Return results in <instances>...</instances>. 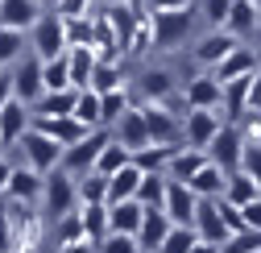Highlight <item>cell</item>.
<instances>
[{"mask_svg":"<svg viewBox=\"0 0 261 253\" xmlns=\"http://www.w3.org/2000/svg\"><path fill=\"white\" fill-rule=\"evenodd\" d=\"M253 5H257V9H261V0H253Z\"/></svg>","mask_w":261,"mask_h":253,"instance_id":"obj_59","label":"cell"},{"mask_svg":"<svg viewBox=\"0 0 261 253\" xmlns=\"http://www.w3.org/2000/svg\"><path fill=\"white\" fill-rule=\"evenodd\" d=\"M166 212L174 224H195V212H199V195H195L191 183L170 179V191H166Z\"/></svg>","mask_w":261,"mask_h":253,"instance_id":"obj_17","label":"cell"},{"mask_svg":"<svg viewBox=\"0 0 261 253\" xmlns=\"http://www.w3.org/2000/svg\"><path fill=\"white\" fill-rule=\"evenodd\" d=\"M241 133H245V141H261V112H249L241 120Z\"/></svg>","mask_w":261,"mask_h":253,"instance_id":"obj_48","label":"cell"},{"mask_svg":"<svg viewBox=\"0 0 261 253\" xmlns=\"http://www.w3.org/2000/svg\"><path fill=\"white\" fill-rule=\"evenodd\" d=\"M191 253H220V245H212V241H199V245H195Z\"/></svg>","mask_w":261,"mask_h":253,"instance_id":"obj_55","label":"cell"},{"mask_svg":"<svg viewBox=\"0 0 261 253\" xmlns=\"http://www.w3.org/2000/svg\"><path fill=\"white\" fill-rule=\"evenodd\" d=\"M13 166H17L13 158H9V154H0V195L9 191V179H13Z\"/></svg>","mask_w":261,"mask_h":253,"instance_id":"obj_53","label":"cell"},{"mask_svg":"<svg viewBox=\"0 0 261 253\" xmlns=\"http://www.w3.org/2000/svg\"><path fill=\"white\" fill-rule=\"evenodd\" d=\"M100 96H104V120H108V129H112V124L137 104V100H133V87H128V83L116 87V91H100Z\"/></svg>","mask_w":261,"mask_h":253,"instance_id":"obj_37","label":"cell"},{"mask_svg":"<svg viewBox=\"0 0 261 253\" xmlns=\"http://www.w3.org/2000/svg\"><path fill=\"white\" fill-rule=\"evenodd\" d=\"M182 104L187 108H220L224 112V83L212 71H199L187 87H182Z\"/></svg>","mask_w":261,"mask_h":253,"instance_id":"obj_11","label":"cell"},{"mask_svg":"<svg viewBox=\"0 0 261 253\" xmlns=\"http://www.w3.org/2000/svg\"><path fill=\"white\" fill-rule=\"evenodd\" d=\"M170 229H174V220H170V212H166V208H145V220H141V229H137L141 249L158 253V249H162V241L170 237Z\"/></svg>","mask_w":261,"mask_h":253,"instance_id":"obj_18","label":"cell"},{"mask_svg":"<svg viewBox=\"0 0 261 253\" xmlns=\"http://www.w3.org/2000/svg\"><path fill=\"white\" fill-rule=\"evenodd\" d=\"M257 21H261V9L253 5V0H232V13H228V34H237L241 42H253L257 34Z\"/></svg>","mask_w":261,"mask_h":253,"instance_id":"obj_23","label":"cell"},{"mask_svg":"<svg viewBox=\"0 0 261 253\" xmlns=\"http://www.w3.org/2000/svg\"><path fill=\"white\" fill-rule=\"evenodd\" d=\"M0 149H5V141H0Z\"/></svg>","mask_w":261,"mask_h":253,"instance_id":"obj_60","label":"cell"},{"mask_svg":"<svg viewBox=\"0 0 261 253\" xmlns=\"http://www.w3.org/2000/svg\"><path fill=\"white\" fill-rule=\"evenodd\" d=\"M207 158H212L216 166H224L228 174L241 170V162H245V133H241L237 120H224V129H220L216 141L207 145Z\"/></svg>","mask_w":261,"mask_h":253,"instance_id":"obj_9","label":"cell"},{"mask_svg":"<svg viewBox=\"0 0 261 253\" xmlns=\"http://www.w3.org/2000/svg\"><path fill=\"white\" fill-rule=\"evenodd\" d=\"M79 212H83V233H87V241L100 245V241L112 233V212H108V204H79Z\"/></svg>","mask_w":261,"mask_h":253,"instance_id":"obj_29","label":"cell"},{"mask_svg":"<svg viewBox=\"0 0 261 253\" xmlns=\"http://www.w3.org/2000/svg\"><path fill=\"white\" fill-rule=\"evenodd\" d=\"M237 46H241L237 34H228V29H207V34H199V38L191 42V58L199 62L203 71H216V67H220V62L232 54Z\"/></svg>","mask_w":261,"mask_h":253,"instance_id":"obj_7","label":"cell"},{"mask_svg":"<svg viewBox=\"0 0 261 253\" xmlns=\"http://www.w3.org/2000/svg\"><path fill=\"white\" fill-rule=\"evenodd\" d=\"M13 96H17V87H13V67H9V71H0V108H5Z\"/></svg>","mask_w":261,"mask_h":253,"instance_id":"obj_51","label":"cell"},{"mask_svg":"<svg viewBox=\"0 0 261 253\" xmlns=\"http://www.w3.org/2000/svg\"><path fill=\"white\" fill-rule=\"evenodd\" d=\"M199 5V17L207 29H224L228 25V13H232V0H195Z\"/></svg>","mask_w":261,"mask_h":253,"instance_id":"obj_42","label":"cell"},{"mask_svg":"<svg viewBox=\"0 0 261 253\" xmlns=\"http://www.w3.org/2000/svg\"><path fill=\"white\" fill-rule=\"evenodd\" d=\"M249 112H261V67L249 75Z\"/></svg>","mask_w":261,"mask_h":253,"instance_id":"obj_50","label":"cell"},{"mask_svg":"<svg viewBox=\"0 0 261 253\" xmlns=\"http://www.w3.org/2000/svg\"><path fill=\"white\" fill-rule=\"evenodd\" d=\"M174 149H178V145L149 141V145H141V149L133 154V162H137L141 170H166V166H170V158H174Z\"/></svg>","mask_w":261,"mask_h":253,"instance_id":"obj_35","label":"cell"},{"mask_svg":"<svg viewBox=\"0 0 261 253\" xmlns=\"http://www.w3.org/2000/svg\"><path fill=\"white\" fill-rule=\"evenodd\" d=\"M241 212H245V229H257V233H261V195H257V199H249Z\"/></svg>","mask_w":261,"mask_h":253,"instance_id":"obj_49","label":"cell"},{"mask_svg":"<svg viewBox=\"0 0 261 253\" xmlns=\"http://www.w3.org/2000/svg\"><path fill=\"white\" fill-rule=\"evenodd\" d=\"M100 9H116V5H128V0H95Z\"/></svg>","mask_w":261,"mask_h":253,"instance_id":"obj_56","label":"cell"},{"mask_svg":"<svg viewBox=\"0 0 261 253\" xmlns=\"http://www.w3.org/2000/svg\"><path fill=\"white\" fill-rule=\"evenodd\" d=\"M187 5H195V0H145V9H149V13H166V9H187Z\"/></svg>","mask_w":261,"mask_h":253,"instance_id":"obj_52","label":"cell"},{"mask_svg":"<svg viewBox=\"0 0 261 253\" xmlns=\"http://www.w3.org/2000/svg\"><path fill=\"white\" fill-rule=\"evenodd\" d=\"M75 208H79V179L67 174L62 166L50 170V174H46V191H42V216L54 224L58 216H67V212H75Z\"/></svg>","mask_w":261,"mask_h":253,"instance_id":"obj_4","label":"cell"},{"mask_svg":"<svg viewBox=\"0 0 261 253\" xmlns=\"http://www.w3.org/2000/svg\"><path fill=\"white\" fill-rule=\"evenodd\" d=\"M67 58H71V79H75V87H79V91L91 87V75H95V67H100V50H95V46H71Z\"/></svg>","mask_w":261,"mask_h":253,"instance_id":"obj_25","label":"cell"},{"mask_svg":"<svg viewBox=\"0 0 261 253\" xmlns=\"http://www.w3.org/2000/svg\"><path fill=\"white\" fill-rule=\"evenodd\" d=\"M257 67H261V54H257L253 46H245V42H241V46H237L232 54H228V58L220 62V67H216L212 75H216L220 83H228V79H245V75H253Z\"/></svg>","mask_w":261,"mask_h":253,"instance_id":"obj_20","label":"cell"},{"mask_svg":"<svg viewBox=\"0 0 261 253\" xmlns=\"http://www.w3.org/2000/svg\"><path fill=\"white\" fill-rule=\"evenodd\" d=\"M108 212H112V233H133L137 237L141 220H145V204L141 199H116V204H108Z\"/></svg>","mask_w":261,"mask_h":253,"instance_id":"obj_26","label":"cell"},{"mask_svg":"<svg viewBox=\"0 0 261 253\" xmlns=\"http://www.w3.org/2000/svg\"><path fill=\"white\" fill-rule=\"evenodd\" d=\"M195 245H199V233H195V224H174V229H170V237L162 241V249H158V253H191Z\"/></svg>","mask_w":261,"mask_h":253,"instance_id":"obj_41","label":"cell"},{"mask_svg":"<svg viewBox=\"0 0 261 253\" xmlns=\"http://www.w3.org/2000/svg\"><path fill=\"white\" fill-rule=\"evenodd\" d=\"M220 129H224L220 108H187V116H182V145L207 149V145L216 141Z\"/></svg>","mask_w":261,"mask_h":253,"instance_id":"obj_8","label":"cell"},{"mask_svg":"<svg viewBox=\"0 0 261 253\" xmlns=\"http://www.w3.org/2000/svg\"><path fill=\"white\" fill-rule=\"evenodd\" d=\"M58 253H100V245H95V241H87V237H83V241H71V245H62Z\"/></svg>","mask_w":261,"mask_h":253,"instance_id":"obj_54","label":"cell"},{"mask_svg":"<svg viewBox=\"0 0 261 253\" xmlns=\"http://www.w3.org/2000/svg\"><path fill=\"white\" fill-rule=\"evenodd\" d=\"M29 50H34L38 58H58V54H67L71 50V29H67V17L62 13H54V9H46L42 17H38V25L29 29Z\"/></svg>","mask_w":261,"mask_h":253,"instance_id":"obj_1","label":"cell"},{"mask_svg":"<svg viewBox=\"0 0 261 253\" xmlns=\"http://www.w3.org/2000/svg\"><path fill=\"white\" fill-rule=\"evenodd\" d=\"M191 187H195V195H199V199H220V195H224V187H228V170L216 166L212 158H207L203 170L191 179Z\"/></svg>","mask_w":261,"mask_h":253,"instance_id":"obj_27","label":"cell"},{"mask_svg":"<svg viewBox=\"0 0 261 253\" xmlns=\"http://www.w3.org/2000/svg\"><path fill=\"white\" fill-rule=\"evenodd\" d=\"M166 191H170V174H166V170H145L137 199H141L145 208H166Z\"/></svg>","mask_w":261,"mask_h":253,"instance_id":"obj_33","label":"cell"},{"mask_svg":"<svg viewBox=\"0 0 261 253\" xmlns=\"http://www.w3.org/2000/svg\"><path fill=\"white\" fill-rule=\"evenodd\" d=\"M112 137L120 141V145H128V149H141V145H149L153 137H149V124H145V112H141V104H133V108H128L116 124H112Z\"/></svg>","mask_w":261,"mask_h":253,"instance_id":"obj_16","label":"cell"},{"mask_svg":"<svg viewBox=\"0 0 261 253\" xmlns=\"http://www.w3.org/2000/svg\"><path fill=\"white\" fill-rule=\"evenodd\" d=\"M257 249H261V233L257 229H241V233H232L220 245V253H257Z\"/></svg>","mask_w":261,"mask_h":253,"instance_id":"obj_43","label":"cell"},{"mask_svg":"<svg viewBox=\"0 0 261 253\" xmlns=\"http://www.w3.org/2000/svg\"><path fill=\"white\" fill-rule=\"evenodd\" d=\"M195 17H199V5L153 13V46H158V50H178L182 42H191V34H195Z\"/></svg>","mask_w":261,"mask_h":253,"instance_id":"obj_3","label":"cell"},{"mask_svg":"<svg viewBox=\"0 0 261 253\" xmlns=\"http://www.w3.org/2000/svg\"><path fill=\"white\" fill-rule=\"evenodd\" d=\"M141 179H145V170H141L137 162H128V166H120L116 174H108V204H116V199H137Z\"/></svg>","mask_w":261,"mask_h":253,"instance_id":"obj_22","label":"cell"},{"mask_svg":"<svg viewBox=\"0 0 261 253\" xmlns=\"http://www.w3.org/2000/svg\"><path fill=\"white\" fill-rule=\"evenodd\" d=\"M75 116L87 124V129H104V96H100V91H95V87H83L79 91V104H75Z\"/></svg>","mask_w":261,"mask_h":253,"instance_id":"obj_32","label":"cell"},{"mask_svg":"<svg viewBox=\"0 0 261 253\" xmlns=\"http://www.w3.org/2000/svg\"><path fill=\"white\" fill-rule=\"evenodd\" d=\"M261 195V183L249 174V170H232L228 174V187H224V199H232L237 208H245L249 199H257Z\"/></svg>","mask_w":261,"mask_h":253,"instance_id":"obj_34","label":"cell"},{"mask_svg":"<svg viewBox=\"0 0 261 253\" xmlns=\"http://www.w3.org/2000/svg\"><path fill=\"white\" fill-rule=\"evenodd\" d=\"M141 112H145V124H149V137L153 141H162V145H178L182 141V116L170 104L141 100Z\"/></svg>","mask_w":261,"mask_h":253,"instance_id":"obj_10","label":"cell"},{"mask_svg":"<svg viewBox=\"0 0 261 253\" xmlns=\"http://www.w3.org/2000/svg\"><path fill=\"white\" fill-rule=\"evenodd\" d=\"M42 191H46V174H38L34 166H25V162H17L5 195L17 199V204H42Z\"/></svg>","mask_w":261,"mask_h":253,"instance_id":"obj_14","label":"cell"},{"mask_svg":"<svg viewBox=\"0 0 261 253\" xmlns=\"http://www.w3.org/2000/svg\"><path fill=\"white\" fill-rule=\"evenodd\" d=\"M141 253H149V249H141Z\"/></svg>","mask_w":261,"mask_h":253,"instance_id":"obj_61","label":"cell"},{"mask_svg":"<svg viewBox=\"0 0 261 253\" xmlns=\"http://www.w3.org/2000/svg\"><path fill=\"white\" fill-rule=\"evenodd\" d=\"M128 162H133V149H128V145H120L116 137L104 145V154H100V162H95V170H100V174H116L120 166H128Z\"/></svg>","mask_w":261,"mask_h":253,"instance_id":"obj_39","label":"cell"},{"mask_svg":"<svg viewBox=\"0 0 261 253\" xmlns=\"http://www.w3.org/2000/svg\"><path fill=\"white\" fill-rule=\"evenodd\" d=\"M13 87H17V100L25 104H38L46 96V58H38L34 50H25L13 67Z\"/></svg>","mask_w":261,"mask_h":253,"instance_id":"obj_6","label":"cell"},{"mask_svg":"<svg viewBox=\"0 0 261 253\" xmlns=\"http://www.w3.org/2000/svg\"><path fill=\"white\" fill-rule=\"evenodd\" d=\"M91 87H95V91H116V87H124L120 58H100V67H95V75H91Z\"/></svg>","mask_w":261,"mask_h":253,"instance_id":"obj_38","label":"cell"},{"mask_svg":"<svg viewBox=\"0 0 261 253\" xmlns=\"http://www.w3.org/2000/svg\"><path fill=\"white\" fill-rule=\"evenodd\" d=\"M195 233H199V241H212V245H224L228 237H232V229H228V220L220 212L216 199H199V212H195Z\"/></svg>","mask_w":261,"mask_h":253,"instance_id":"obj_15","label":"cell"},{"mask_svg":"<svg viewBox=\"0 0 261 253\" xmlns=\"http://www.w3.org/2000/svg\"><path fill=\"white\" fill-rule=\"evenodd\" d=\"M224 116H228V120H237V124L249 116V75L224 83Z\"/></svg>","mask_w":261,"mask_h":253,"instance_id":"obj_30","label":"cell"},{"mask_svg":"<svg viewBox=\"0 0 261 253\" xmlns=\"http://www.w3.org/2000/svg\"><path fill=\"white\" fill-rule=\"evenodd\" d=\"M253 50L261 54V21H257V34H253Z\"/></svg>","mask_w":261,"mask_h":253,"instance_id":"obj_57","label":"cell"},{"mask_svg":"<svg viewBox=\"0 0 261 253\" xmlns=\"http://www.w3.org/2000/svg\"><path fill=\"white\" fill-rule=\"evenodd\" d=\"M34 129L50 133V137L62 141V145H75V141H83V137L91 133L79 116H34Z\"/></svg>","mask_w":261,"mask_h":253,"instance_id":"obj_19","label":"cell"},{"mask_svg":"<svg viewBox=\"0 0 261 253\" xmlns=\"http://www.w3.org/2000/svg\"><path fill=\"white\" fill-rule=\"evenodd\" d=\"M67 29H71V46H95V13H87V17H71Z\"/></svg>","mask_w":261,"mask_h":253,"instance_id":"obj_44","label":"cell"},{"mask_svg":"<svg viewBox=\"0 0 261 253\" xmlns=\"http://www.w3.org/2000/svg\"><path fill=\"white\" fill-rule=\"evenodd\" d=\"M29 50V34L25 29H13V25H0V71L17 67V58Z\"/></svg>","mask_w":261,"mask_h":253,"instance_id":"obj_31","label":"cell"},{"mask_svg":"<svg viewBox=\"0 0 261 253\" xmlns=\"http://www.w3.org/2000/svg\"><path fill=\"white\" fill-rule=\"evenodd\" d=\"M62 154H67V145L54 141V137H50V133H42V129H29V133L17 141V162L34 166L38 174L58 170V166H62Z\"/></svg>","mask_w":261,"mask_h":253,"instance_id":"obj_2","label":"cell"},{"mask_svg":"<svg viewBox=\"0 0 261 253\" xmlns=\"http://www.w3.org/2000/svg\"><path fill=\"white\" fill-rule=\"evenodd\" d=\"M46 9L38 5V0H0V25H13V29H34L38 25V17H42Z\"/></svg>","mask_w":261,"mask_h":253,"instance_id":"obj_21","label":"cell"},{"mask_svg":"<svg viewBox=\"0 0 261 253\" xmlns=\"http://www.w3.org/2000/svg\"><path fill=\"white\" fill-rule=\"evenodd\" d=\"M38 5H42V9H54V5H58V0H38Z\"/></svg>","mask_w":261,"mask_h":253,"instance_id":"obj_58","label":"cell"},{"mask_svg":"<svg viewBox=\"0 0 261 253\" xmlns=\"http://www.w3.org/2000/svg\"><path fill=\"white\" fill-rule=\"evenodd\" d=\"M203 162H207V149L178 145V149H174V158H170V166H166V174H170V179H178V183H191L195 174L203 170Z\"/></svg>","mask_w":261,"mask_h":253,"instance_id":"obj_24","label":"cell"},{"mask_svg":"<svg viewBox=\"0 0 261 253\" xmlns=\"http://www.w3.org/2000/svg\"><path fill=\"white\" fill-rule=\"evenodd\" d=\"M241 170H249L257 183H261V141H245V162Z\"/></svg>","mask_w":261,"mask_h":253,"instance_id":"obj_47","label":"cell"},{"mask_svg":"<svg viewBox=\"0 0 261 253\" xmlns=\"http://www.w3.org/2000/svg\"><path fill=\"white\" fill-rule=\"evenodd\" d=\"M95 9H100V5H95V0H58V5H54V13H62V17H87V13H95Z\"/></svg>","mask_w":261,"mask_h":253,"instance_id":"obj_46","label":"cell"},{"mask_svg":"<svg viewBox=\"0 0 261 253\" xmlns=\"http://www.w3.org/2000/svg\"><path fill=\"white\" fill-rule=\"evenodd\" d=\"M79 204H108V174L91 170L79 179Z\"/></svg>","mask_w":261,"mask_h":253,"instance_id":"obj_40","label":"cell"},{"mask_svg":"<svg viewBox=\"0 0 261 253\" xmlns=\"http://www.w3.org/2000/svg\"><path fill=\"white\" fill-rule=\"evenodd\" d=\"M100 253H141V241L133 233H108L100 241Z\"/></svg>","mask_w":261,"mask_h":253,"instance_id":"obj_45","label":"cell"},{"mask_svg":"<svg viewBox=\"0 0 261 253\" xmlns=\"http://www.w3.org/2000/svg\"><path fill=\"white\" fill-rule=\"evenodd\" d=\"M112 141V129L104 124V129H91L83 141H75V145H67V154H62V170L67 174H75V179H83V174H91L95 170V162H100V154H104V145Z\"/></svg>","mask_w":261,"mask_h":253,"instance_id":"obj_5","label":"cell"},{"mask_svg":"<svg viewBox=\"0 0 261 253\" xmlns=\"http://www.w3.org/2000/svg\"><path fill=\"white\" fill-rule=\"evenodd\" d=\"M75 104H79V87L46 91V96L34 104V116H75Z\"/></svg>","mask_w":261,"mask_h":253,"instance_id":"obj_28","label":"cell"},{"mask_svg":"<svg viewBox=\"0 0 261 253\" xmlns=\"http://www.w3.org/2000/svg\"><path fill=\"white\" fill-rule=\"evenodd\" d=\"M29 129H34V104H25V100H9L5 108H0V141L5 145H17Z\"/></svg>","mask_w":261,"mask_h":253,"instance_id":"obj_12","label":"cell"},{"mask_svg":"<svg viewBox=\"0 0 261 253\" xmlns=\"http://www.w3.org/2000/svg\"><path fill=\"white\" fill-rule=\"evenodd\" d=\"M133 91H137V100H158V104H170V100H174V91H178V83H174V75H170L166 67H145V71L137 75Z\"/></svg>","mask_w":261,"mask_h":253,"instance_id":"obj_13","label":"cell"},{"mask_svg":"<svg viewBox=\"0 0 261 253\" xmlns=\"http://www.w3.org/2000/svg\"><path fill=\"white\" fill-rule=\"evenodd\" d=\"M50 233H54V245L62 249V245H71V241H83L87 233H83V212L75 208V212H67V216H58L54 224H50Z\"/></svg>","mask_w":261,"mask_h":253,"instance_id":"obj_36","label":"cell"}]
</instances>
